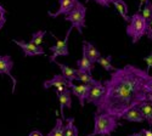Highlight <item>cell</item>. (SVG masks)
<instances>
[{
    "label": "cell",
    "mask_w": 152,
    "mask_h": 136,
    "mask_svg": "<svg viewBox=\"0 0 152 136\" xmlns=\"http://www.w3.org/2000/svg\"><path fill=\"white\" fill-rule=\"evenodd\" d=\"M151 78L147 69H141L134 65H126L111 73L110 79L105 80L106 92L96 106V113H108L117 119L146 100V83Z\"/></svg>",
    "instance_id": "1"
},
{
    "label": "cell",
    "mask_w": 152,
    "mask_h": 136,
    "mask_svg": "<svg viewBox=\"0 0 152 136\" xmlns=\"http://www.w3.org/2000/svg\"><path fill=\"white\" fill-rule=\"evenodd\" d=\"M118 127V119L108 113L94 114V129L88 136H110Z\"/></svg>",
    "instance_id": "2"
},
{
    "label": "cell",
    "mask_w": 152,
    "mask_h": 136,
    "mask_svg": "<svg viewBox=\"0 0 152 136\" xmlns=\"http://www.w3.org/2000/svg\"><path fill=\"white\" fill-rule=\"evenodd\" d=\"M147 33V20L141 12H135L130 17L129 24L126 26V35L130 36L132 43L136 44Z\"/></svg>",
    "instance_id": "3"
},
{
    "label": "cell",
    "mask_w": 152,
    "mask_h": 136,
    "mask_svg": "<svg viewBox=\"0 0 152 136\" xmlns=\"http://www.w3.org/2000/svg\"><path fill=\"white\" fill-rule=\"evenodd\" d=\"M85 16H86V7L79 0L75 4V6L71 10L69 14L66 15L65 20L71 22V26L78 31V33L83 34V28L85 27Z\"/></svg>",
    "instance_id": "4"
},
{
    "label": "cell",
    "mask_w": 152,
    "mask_h": 136,
    "mask_svg": "<svg viewBox=\"0 0 152 136\" xmlns=\"http://www.w3.org/2000/svg\"><path fill=\"white\" fill-rule=\"evenodd\" d=\"M73 27L71 26L65 35V39L63 40H60L56 38V44L54 46L50 47V51H51V56H50V61L51 62H55L56 61V57L58 56H68V38H69V34L72 32Z\"/></svg>",
    "instance_id": "5"
},
{
    "label": "cell",
    "mask_w": 152,
    "mask_h": 136,
    "mask_svg": "<svg viewBox=\"0 0 152 136\" xmlns=\"http://www.w3.org/2000/svg\"><path fill=\"white\" fill-rule=\"evenodd\" d=\"M105 92H106V88H105L104 81L95 80L90 85V90H89V94H88V97H86V102L91 103L96 107L100 103L101 98L104 97Z\"/></svg>",
    "instance_id": "6"
},
{
    "label": "cell",
    "mask_w": 152,
    "mask_h": 136,
    "mask_svg": "<svg viewBox=\"0 0 152 136\" xmlns=\"http://www.w3.org/2000/svg\"><path fill=\"white\" fill-rule=\"evenodd\" d=\"M12 68H14V61H12L11 56L10 55L0 56V74H1V76H7L12 80V94H14L16 85H17V80L11 73Z\"/></svg>",
    "instance_id": "7"
},
{
    "label": "cell",
    "mask_w": 152,
    "mask_h": 136,
    "mask_svg": "<svg viewBox=\"0 0 152 136\" xmlns=\"http://www.w3.org/2000/svg\"><path fill=\"white\" fill-rule=\"evenodd\" d=\"M69 83L71 81L67 78H65V76L61 73V74H55L51 79L45 80L43 83V88L49 89V88H51V86H55L56 91L62 92V91H66L67 89H69Z\"/></svg>",
    "instance_id": "8"
},
{
    "label": "cell",
    "mask_w": 152,
    "mask_h": 136,
    "mask_svg": "<svg viewBox=\"0 0 152 136\" xmlns=\"http://www.w3.org/2000/svg\"><path fill=\"white\" fill-rule=\"evenodd\" d=\"M17 46L21 47V50L23 51L24 56L31 57V56H38V55H45L44 49L42 47V45H35L32 41H23V40H12Z\"/></svg>",
    "instance_id": "9"
},
{
    "label": "cell",
    "mask_w": 152,
    "mask_h": 136,
    "mask_svg": "<svg viewBox=\"0 0 152 136\" xmlns=\"http://www.w3.org/2000/svg\"><path fill=\"white\" fill-rule=\"evenodd\" d=\"M90 85L91 84H83V83H80L79 85H74L73 81L69 83V89L75 97H78L82 107H84V105L86 102V97H88V94H89V90H90Z\"/></svg>",
    "instance_id": "10"
},
{
    "label": "cell",
    "mask_w": 152,
    "mask_h": 136,
    "mask_svg": "<svg viewBox=\"0 0 152 136\" xmlns=\"http://www.w3.org/2000/svg\"><path fill=\"white\" fill-rule=\"evenodd\" d=\"M78 0H58V10L56 12H48V15L50 17H53V18H56L58 17L60 15H67L71 12V10L75 6V4H77Z\"/></svg>",
    "instance_id": "11"
},
{
    "label": "cell",
    "mask_w": 152,
    "mask_h": 136,
    "mask_svg": "<svg viewBox=\"0 0 152 136\" xmlns=\"http://www.w3.org/2000/svg\"><path fill=\"white\" fill-rule=\"evenodd\" d=\"M56 95L58 97L60 108H61V118H65V108L71 109L72 108V91L71 89H67L66 91L58 92L56 91Z\"/></svg>",
    "instance_id": "12"
},
{
    "label": "cell",
    "mask_w": 152,
    "mask_h": 136,
    "mask_svg": "<svg viewBox=\"0 0 152 136\" xmlns=\"http://www.w3.org/2000/svg\"><path fill=\"white\" fill-rule=\"evenodd\" d=\"M122 119H124L126 121H132V123H141L145 120L144 114L141 112V109L139 108V106H134L129 111H126V112L123 114Z\"/></svg>",
    "instance_id": "13"
},
{
    "label": "cell",
    "mask_w": 152,
    "mask_h": 136,
    "mask_svg": "<svg viewBox=\"0 0 152 136\" xmlns=\"http://www.w3.org/2000/svg\"><path fill=\"white\" fill-rule=\"evenodd\" d=\"M83 52L88 56V58H89L93 63H96L97 60L101 57V54L95 47V45L90 41H86V40L83 41Z\"/></svg>",
    "instance_id": "14"
},
{
    "label": "cell",
    "mask_w": 152,
    "mask_h": 136,
    "mask_svg": "<svg viewBox=\"0 0 152 136\" xmlns=\"http://www.w3.org/2000/svg\"><path fill=\"white\" fill-rule=\"evenodd\" d=\"M137 106H139V108L141 109V112L144 114V118L147 121L148 127H152V102L145 100V101L140 102Z\"/></svg>",
    "instance_id": "15"
},
{
    "label": "cell",
    "mask_w": 152,
    "mask_h": 136,
    "mask_svg": "<svg viewBox=\"0 0 152 136\" xmlns=\"http://www.w3.org/2000/svg\"><path fill=\"white\" fill-rule=\"evenodd\" d=\"M113 5H115L116 10L118 11L119 16H121L125 22H129V21H130V17H129V15H128L129 9H128V5H126V3L124 1V0H116V1L113 3Z\"/></svg>",
    "instance_id": "16"
},
{
    "label": "cell",
    "mask_w": 152,
    "mask_h": 136,
    "mask_svg": "<svg viewBox=\"0 0 152 136\" xmlns=\"http://www.w3.org/2000/svg\"><path fill=\"white\" fill-rule=\"evenodd\" d=\"M55 63L58 66V68L61 69V73L63 74V76H65V78H67L69 81H74V80H75V78H77V69L71 68V67L67 66V65L56 62V61H55Z\"/></svg>",
    "instance_id": "17"
},
{
    "label": "cell",
    "mask_w": 152,
    "mask_h": 136,
    "mask_svg": "<svg viewBox=\"0 0 152 136\" xmlns=\"http://www.w3.org/2000/svg\"><path fill=\"white\" fill-rule=\"evenodd\" d=\"M77 68L80 69V71H85V72L91 73V72L94 71V63H93L88 58V56L83 52L82 58L77 61Z\"/></svg>",
    "instance_id": "18"
},
{
    "label": "cell",
    "mask_w": 152,
    "mask_h": 136,
    "mask_svg": "<svg viewBox=\"0 0 152 136\" xmlns=\"http://www.w3.org/2000/svg\"><path fill=\"white\" fill-rule=\"evenodd\" d=\"M46 136H65V123H63L62 118H57L55 127L51 129Z\"/></svg>",
    "instance_id": "19"
},
{
    "label": "cell",
    "mask_w": 152,
    "mask_h": 136,
    "mask_svg": "<svg viewBox=\"0 0 152 136\" xmlns=\"http://www.w3.org/2000/svg\"><path fill=\"white\" fill-rule=\"evenodd\" d=\"M75 80H78L83 84H93L96 79L93 78L91 73L85 72V71H80L77 68V78H75Z\"/></svg>",
    "instance_id": "20"
},
{
    "label": "cell",
    "mask_w": 152,
    "mask_h": 136,
    "mask_svg": "<svg viewBox=\"0 0 152 136\" xmlns=\"http://www.w3.org/2000/svg\"><path fill=\"white\" fill-rule=\"evenodd\" d=\"M111 61H112V57L111 56H106V57H104V56H101L99 60H97V63L102 67L105 71H107V72H115L117 68L113 66L112 63H111Z\"/></svg>",
    "instance_id": "21"
},
{
    "label": "cell",
    "mask_w": 152,
    "mask_h": 136,
    "mask_svg": "<svg viewBox=\"0 0 152 136\" xmlns=\"http://www.w3.org/2000/svg\"><path fill=\"white\" fill-rule=\"evenodd\" d=\"M77 130V127L74 125V118H67L65 124V136H73Z\"/></svg>",
    "instance_id": "22"
},
{
    "label": "cell",
    "mask_w": 152,
    "mask_h": 136,
    "mask_svg": "<svg viewBox=\"0 0 152 136\" xmlns=\"http://www.w3.org/2000/svg\"><path fill=\"white\" fill-rule=\"evenodd\" d=\"M46 32L45 31H38V32H34L32 34V43L35 44V45H42L43 40H44V36H45Z\"/></svg>",
    "instance_id": "23"
},
{
    "label": "cell",
    "mask_w": 152,
    "mask_h": 136,
    "mask_svg": "<svg viewBox=\"0 0 152 136\" xmlns=\"http://www.w3.org/2000/svg\"><path fill=\"white\" fill-rule=\"evenodd\" d=\"M141 15L148 21L151 17H152V1H150V0H147V1L145 3L142 10H141Z\"/></svg>",
    "instance_id": "24"
},
{
    "label": "cell",
    "mask_w": 152,
    "mask_h": 136,
    "mask_svg": "<svg viewBox=\"0 0 152 136\" xmlns=\"http://www.w3.org/2000/svg\"><path fill=\"white\" fill-rule=\"evenodd\" d=\"M6 10L3 5H0V31L3 29V27L5 26V23H6Z\"/></svg>",
    "instance_id": "25"
},
{
    "label": "cell",
    "mask_w": 152,
    "mask_h": 136,
    "mask_svg": "<svg viewBox=\"0 0 152 136\" xmlns=\"http://www.w3.org/2000/svg\"><path fill=\"white\" fill-rule=\"evenodd\" d=\"M93 1H95L96 4H99L102 7H110V5L115 3L116 0H93Z\"/></svg>",
    "instance_id": "26"
},
{
    "label": "cell",
    "mask_w": 152,
    "mask_h": 136,
    "mask_svg": "<svg viewBox=\"0 0 152 136\" xmlns=\"http://www.w3.org/2000/svg\"><path fill=\"white\" fill-rule=\"evenodd\" d=\"M146 35H147V38L152 41V17L147 21V33H146Z\"/></svg>",
    "instance_id": "27"
},
{
    "label": "cell",
    "mask_w": 152,
    "mask_h": 136,
    "mask_svg": "<svg viewBox=\"0 0 152 136\" xmlns=\"http://www.w3.org/2000/svg\"><path fill=\"white\" fill-rule=\"evenodd\" d=\"M144 61H145L146 65H147V71L152 69V54H150L148 56L144 57Z\"/></svg>",
    "instance_id": "28"
},
{
    "label": "cell",
    "mask_w": 152,
    "mask_h": 136,
    "mask_svg": "<svg viewBox=\"0 0 152 136\" xmlns=\"http://www.w3.org/2000/svg\"><path fill=\"white\" fill-rule=\"evenodd\" d=\"M146 90H147V92H152V76L146 83Z\"/></svg>",
    "instance_id": "29"
},
{
    "label": "cell",
    "mask_w": 152,
    "mask_h": 136,
    "mask_svg": "<svg viewBox=\"0 0 152 136\" xmlns=\"http://www.w3.org/2000/svg\"><path fill=\"white\" fill-rule=\"evenodd\" d=\"M140 131L144 134V136H152V131H151V129H141Z\"/></svg>",
    "instance_id": "30"
},
{
    "label": "cell",
    "mask_w": 152,
    "mask_h": 136,
    "mask_svg": "<svg viewBox=\"0 0 152 136\" xmlns=\"http://www.w3.org/2000/svg\"><path fill=\"white\" fill-rule=\"evenodd\" d=\"M28 136H44V135H43L40 131H38V130H33V131L29 132Z\"/></svg>",
    "instance_id": "31"
},
{
    "label": "cell",
    "mask_w": 152,
    "mask_h": 136,
    "mask_svg": "<svg viewBox=\"0 0 152 136\" xmlns=\"http://www.w3.org/2000/svg\"><path fill=\"white\" fill-rule=\"evenodd\" d=\"M139 9H137V12H141V10H142V6L145 5V3L147 1V0H139Z\"/></svg>",
    "instance_id": "32"
},
{
    "label": "cell",
    "mask_w": 152,
    "mask_h": 136,
    "mask_svg": "<svg viewBox=\"0 0 152 136\" xmlns=\"http://www.w3.org/2000/svg\"><path fill=\"white\" fill-rule=\"evenodd\" d=\"M146 100L150 101V102H152V92H147V95H146Z\"/></svg>",
    "instance_id": "33"
},
{
    "label": "cell",
    "mask_w": 152,
    "mask_h": 136,
    "mask_svg": "<svg viewBox=\"0 0 152 136\" xmlns=\"http://www.w3.org/2000/svg\"><path fill=\"white\" fill-rule=\"evenodd\" d=\"M129 136H144V134L141 131H139V132H134V134H130Z\"/></svg>",
    "instance_id": "34"
},
{
    "label": "cell",
    "mask_w": 152,
    "mask_h": 136,
    "mask_svg": "<svg viewBox=\"0 0 152 136\" xmlns=\"http://www.w3.org/2000/svg\"><path fill=\"white\" fill-rule=\"evenodd\" d=\"M73 136H79V135H78V130H77V131H75V132H74V135H73Z\"/></svg>",
    "instance_id": "35"
},
{
    "label": "cell",
    "mask_w": 152,
    "mask_h": 136,
    "mask_svg": "<svg viewBox=\"0 0 152 136\" xmlns=\"http://www.w3.org/2000/svg\"><path fill=\"white\" fill-rule=\"evenodd\" d=\"M85 1H86V3H88V1H90V0H85Z\"/></svg>",
    "instance_id": "36"
}]
</instances>
